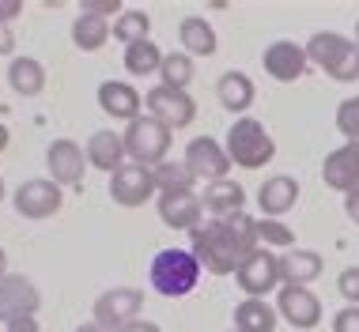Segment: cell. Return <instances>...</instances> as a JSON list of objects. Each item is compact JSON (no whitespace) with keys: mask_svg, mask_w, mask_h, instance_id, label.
<instances>
[{"mask_svg":"<svg viewBox=\"0 0 359 332\" xmlns=\"http://www.w3.org/2000/svg\"><path fill=\"white\" fill-rule=\"evenodd\" d=\"M151 287L163 298H182L197 287L201 279V261L193 257V249H163L151 261Z\"/></svg>","mask_w":359,"mask_h":332,"instance_id":"3957f363","label":"cell"},{"mask_svg":"<svg viewBox=\"0 0 359 332\" xmlns=\"http://www.w3.org/2000/svg\"><path fill=\"white\" fill-rule=\"evenodd\" d=\"M8 50H12V34H8L4 27H0V53H8Z\"/></svg>","mask_w":359,"mask_h":332,"instance_id":"60d3db41","label":"cell"},{"mask_svg":"<svg viewBox=\"0 0 359 332\" xmlns=\"http://www.w3.org/2000/svg\"><path fill=\"white\" fill-rule=\"evenodd\" d=\"M155 185H159V193H193L197 174L186 166V159H182V162L167 159L163 166H155Z\"/></svg>","mask_w":359,"mask_h":332,"instance_id":"f1b7e54d","label":"cell"},{"mask_svg":"<svg viewBox=\"0 0 359 332\" xmlns=\"http://www.w3.org/2000/svg\"><path fill=\"white\" fill-rule=\"evenodd\" d=\"M159 219L170 230H197L205 219V204L197 193H159Z\"/></svg>","mask_w":359,"mask_h":332,"instance_id":"e0dca14e","label":"cell"},{"mask_svg":"<svg viewBox=\"0 0 359 332\" xmlns=\"http://www.w3.org/2000/svg\"><path fill=\"white\" fill-rule=\"evenodd\" d=\"M333 332H359V306H344L333 317Z\"/></svg>","mask_w":359,"mask_h":332,"instance_id":"d590c367","label":"cell"},{"mask_svg":"<svg viewBox=\"0 0 359 332\" xmlns=\"http://www.w3.org/2000/svg\"><path fill=\"white\" fill-rule=\"evenodd\" d=\"M8 83H12L15 95L34 99V95H42V87H46V68L38 64L34 57H15V61L8 64Z\"/></svg>","mask_w":359,"mask_h":332,"instance_id":"cb8c5ba5","label":"cell"},{"mask_svg":"<svg viewBox=\"0 0 359 332\" xmlns=\"http://www.w3.org/2000/svg\"><path fill=\"white\" fill-rule=\"evenodd\" d=\"M4 276H8V253L0 249V279H4Z\"/></svg>","mask_w":359,"mask_h":332,"instance_id":"b9f144b4","label":"cell"},{"mask_svg":"<svg viewBox=\"0 0 359 332\" xmlns=\"http://www.w3.org/2000/svg\"><path fill=\"white\" fill-rule=\"evenodd\" d=\"M87 166H95V170H106V174H118L125 159H129V151H125V136H118L114 129H99L91 132V140H87Z\"/></svg>","mask_w":359,"mask_h":332,"instance_id":"d6986e66","label":"cell"},{"mask_svg":"<svg viewBox=\"0 0 359 332\" xmlns=\"http://www.w3.org/2000/svg\"><path fill=\"white\" fill-rule=\"evenodd\" d=\"M46 166H50L57 185H72L83 189V170H87V151L76 140H53L46 151Z\"/></svg>","mask_w":359,"mask_h":332,"instance_id":"5bb4252c","label":"cell"},{"mask_svg":"<svg viewBox=\"0 0 359 332\" xmlns=\"http://www.w3.org/2000/svg\"><path fill=\"white\" fill-rule=\"evenodd\" d=\"M276 306L265 298H246L235 306V332H276Z\"/></svg>","mask_w":359,"mask_h":332,"instance_id":"603a6c76","label":"cell"},{"mask_svg":"<svg viewBox=\"0 0 359 332\" xmlns=\"http://www.w3.org/2000/svg\"><path fill=\"white\" fill-rule=\"evenodd\" d=\"M201 204L212 212V216H227V212H242V204H246V189H242L238 181H212L205 185V197Z\"/></svg>","mask_w":359,"mask_h":332,"instance_id":"484cf974","label":"cell"},{"mask_svg":"<svg viewBox=\"0 0 359 332\" xmlns=\"http://www.w3.org/2000/svg\"><path fill=\"white\" fill-rule=\"evenodd\" d=\"M295 200H299V181L287 178V174L269 178L257 193V204H261V212H265V219H280L284 212L295 208Z\"/></svg>","mask_w":359,"mask_h":332,"instance_id":"44dd1931","label":"cell"},{"mask_svg":"<svg viewBox=\"0 0 359 332\" xmlns=\"http://www.w3.org/2000/svg\"><path fill=\"white\" fill-rule=\"evenodd\" d=\"M322 178H325L329 189H337V193L359 189V140H348L344 148H337L333 155H325Z\"/></svg>","mask_w":359,"mask_h":332,"instance_id":"2e32d148","label":"cell"},{"mask_svg":"<svg viewBox=\"0 0 359 332\" xmlns=\"http://www.w3.org/2000/svg\"><path fill=\"white\" fill-rule=\"evenodd\" d=\"M306 57H310V64H318L329 80H337V83H355L359 80V46L348 34L318 31L306 42Z\"/></svg>","mask_w":359,"mask_h":332,"instance_id":"7a4b0ae2","label":"cell"},{"mask_svg":"<svg viewBox=\"0 0 359 332\" xmlns=\"http://www.w3.org/2000/svg\"><path fill=\"white\" fill-rule=\"evenodd\" d=\"M144 106H148V117H155L159 125H167V129H186L193 125V117H197V102H193V95L186 91H174V87H151L148 95H144Z\"/></svg>","mask_w":359,"mask_h":332,"instance_id":"52a82bcc","label":"cell"},{"mask_svg":"<svg viewBox=\"0 0 359 332\" xmlns=\"http://www.w3.org/2000/svg\"><path fill=\"white\" fill-rule=\"evenodd\" d=\"M254 234H257V246L261 249H269V246H284V253L295 249V230L284 227L280 219H257Z\"/></svg>","mask_w":359,"mask_h":332,"instance_id":"1f68e13d","label":"cell"},{"mask_svg":"<svg viewBox=\"0 0 359 332\" xmlns=\"http://www.w3.org/2000/svg\"><path fill=\"white\" fill-rule=\"evenodd\" d=\"M121 332H163L155 321H133V325H125Z\"/></svg>","mask_w":359,"mask_h":332,"instance_id":"f35d334b","label":"cell"},{"mask_svg":"<svg viewBox=\"0 0 359 332\" xmlns=\"http://www.w3.org/2000/svg\"><path fill=\"white\" fill-rule=\"evenodd\" d=\"M110 34H114V31H110V23H106L102 15H87V12H80V19L72 23V42H76V50H83V53L102 50Z\"/></svg>","mask_w":359,"mask_h":332,"instance_id":"4316f807","label":"cell"},{"mask_svg":"<svg viewBox=\"0 0 359 332\" xmlns=\"http://www.w3.org/2000/svg\"><path fill=\"white\" fill-rule=\"evenodd\" d=\"M163 87H174V91H186L189 80H193V57L189 53H167L163 57Z\"/></svg>","mask_w":359,"mask_h":332,"instance_id":"4dcf8cb0","label":"cell"},{"mask_svg":"<svg viewBox=\"0 0 359 332\" xmlns=\"http://www.w3.org/2000/svg\"><path fill=\"white\" fill-rule=\"evenodd\" d=\"M8 332H42V328H38L34 317H27V321H15V325H8Z\"/></svg>","mask_w":359,"mask_h":332,"instance_id":"ab89813d","label":"cell"},{"mask_svg":"<svg viewBox=\"0 0 359 332\" xmlns=\"http://www.w3.org/2000/svg\"><path fill=\"white\" fill-rule=\"evenodd\" d=\"M83 12L87 15H102V19H118L125 8H121V0H83Z\"/></svg>","mask_w":359,"mask_h":332,"instance_id":"e575fe53","label":"cell"},{"mask_svg":"<svg viewBox=\"0 0 359 332\" xmlns=\"http://www.w3.org/2000/svg\"><path fill=\"white\" fill-rule=\"evenodd\" d=\"M125 151H129V159L137 166H155L167 162V151H170V129L167 125H159L155 117H137V121H129V129H125Z\"/></svg>","mask_w":359,"mask_h":332,"instance_id":"5b68a950","label":"cell"},{"mask_svg":"<svg viewBox=\"0 0 359 332\" xmlns=\"http://www.w3.org/2000/svg\"><path fill=\"white\" fill-rule=\"evenodd\" d=\"M355 46H359V23H355Z\"/></svg>","mask_w":359,"mask_h":332,"instance_id":"bcb514c9","label":"cell"},{"mask_svg":"<svg viewBox=\"0 0 359 332\" xmlns=\"http://www.w3.org/2000/svg\"><path fill=\"white\" fill-rule=\"evenodd\" d=\"M151 31V19L148 12H140V8H125V12L114 19V38L125 46H133V42H144Z\"/></svg>","mask_w":359,"mask_h":332,"instance_id":"f546056e","label":"cell"},{"mask_svg":"<svg viewBox=\"0 0 359 332\" xmlns=\"http://www.w3.org/2000/svg\"><path fill=\"white\" fill-rule=\"evenodd\" d=\"M140 306H144V295L137 287H114V291H102L95 298V325H102L106 332H121L125 325L140 321Z\"/></svg>","mask_w":359,"mask_h":332,"instance_id":"8992f818","label":"cell"},{"mask_svg":"<svg viewBox=\"0 0 359 332\" xmlns=\"http://www.w3.org/2000/svg\"><path fill=\"white\" fill-rule=\"evenodd\" d=\"M261 64H265V72L273 76V80H280V83H295V80H303V76L310 72L306 46L287 42V38H280V42L269 46L265 57H261Z\"/></svg>","mask_w":359,"mask_h":332,"instance_id":"4fadbf2b","label":"cell"},{"mask_svg":"<svg viewBox=\"0 0 359 332\" xmlns=\"http://www.w3.org/2000/svg\"><path fill=\"white\" fill-rule=\"evenodd\" d=\"M0 200H4V178H0Z\"/></svg>","mask_w":359,"mask_h":332,"instance_id":"f6af8a7d","label":"cell"},{"mask_svg":"<svg viewBox=\"0 0 359 332\" xmlns=\"http://www.w3.org/2000/svg\"><path fill=\"white\" fill-rule=\"evenodd\" d=\"M223 148H227L231 162L242 166V170H261L265 162L276 159V144H273V136L265 132V125H261L257 117H238V121L231 125Z\"/></svg>","mask_w":359,"mask_h":332,"instance_id":"277c9868","label":"cell"},{"mask_svg":"<svg viewBox=\"0 0 359 332\" xmlns=\"http://www.w3.org/2000/svg\"><path fill=\"white\" fill-rule=\"evenodd\" d=\"M99 106H102L106 117H118V121H137V117H140V91L133 83L106 80L99 87Z\"/></svg>","mask_w":359,"mask_h":332,"instance_id":"ffe728a7","label":"cell"},{"mask_svg":"<svg viewBox=\"0 0 359 332\" xmlns=\"http://www.w3.org/2000/svg\"><path fill=\"white\" fill-rule=\"evenodd\" d=\"M4 148H8V129L0 125V151H4Z\"/></svg>","mask_w":359,"mask_h":332,"instance_id":"ee69618b","label":"cell"},{"mask_svg":"<svg viewBox=\"0 0 359 332\" xmlns=\"http://www.w3.org/2000/svg\"><path fill=\"white\" fill-rule=\"evenodd\" d=\"M178 38H182V46H186L189 57H212V53H216V31H212V23H208V19H201V15H186V19H182Z\"/></svg>","mask_w":359,"mask_h":332,"instance_id":"d4e9b609","label":"cell"},{"mask_svg":"<svg viewBox=\"0 0 359 332\" xmlns=\"http://www.w3.org/2000/svg\"><path fill=\"white\" fill-rule=\"evenodd\" d=\"M186 166L193 174H197V181H223L231 170V155L223 148L219 140H212V136H197V140H189L186 148Z\"/></svg>","mask_w":359,"mask_h":332,"instance_id":"30bf717a","label":"cell"},{"mask_svg":"<svg viewBox=\"0 0 359 332\" xmlns=\"http://www.w3.org/2000/svg\"><path fill=\"white\" fill-rule=\"evenodd\" d=\"M337 129L344 132V140H359V95L337 106Z\"/></svg>","mask_w":359,"mask_h":332,"instance_id":"d6a6232c","label":"cell"},{"mask_svg":"<svg viewBox=\"0 0 359 332\" xmlns=\"http://www.w3.org/2000/svg\"><path fill=\"white\" fill-rule=\"evenodd\" d=\"M246 212H227V216L201 219L197 230H189L193 238V257L201 261V268L212 276H231L242 268V261L257 249V234Z\"/></svg>","mask_w":359,"mask_h":332,"instance_id":"6da1fadb","label":"cell"},{"mask_svg":"<svg viewBox=\"0 0 359 332\" xmlns=\"http://www.w3.org/2000/svg\"><path fill=\"white\" fill-rule=\"evenodd\" d=\"M337 287H341L348 306H359V268H344L341 279H337Z\"/></svg>","mask_w":359,"mask_h":332,"instance_id":"836d02e7","label":"cell"},{"mask_svg":"<svg viewBox=\"0 0 359 332\" xmlns=\"http://www.w3.org/2000/svg\"><path fill=\"white\" fill-rule=\"evenodd\" d=\"M235 279H238V287L246 291L250 298H265L269 291H276V287H284V279H280V257L273 249H254L246 261H242V268L235 272Z\"/></svg>","mask_w":359,"mask_h":332,"instance_id":"ba28073f","label":"cell"},{"mask_svg":"<svg viewBox=\"0 0 359 332\" xmlns=\"http://www.w3.org/2000/svg\"><path fill=\"white\" fill-rule=\"evenodd\" d=\"M276 314L287 321L291 328H314L322 321V302L310 287H280L276 295Z\"/></svg>","mask_w":359,"mask_h":332,"instance_id":"9a60e30c","label":"cell"},{"mask_svg":"<svg viewBox=\"0 0 359 332\" xmlns=\"http://www.w3.org/2000/svg\"><path fill=\"white\" fill-rule=\"evenodd\" d=\"M42 298H38V287L23 276H4L0 279V321L4 325H15V321H27L38 314Z\"/></svg>","mask_w":359,"mask_h":332,"instance_id":"8fae6325","label":"cell"},{"mask_svg":"<svg viewBox=\"0 0 359 332\" xmlns=\"http://www.w3.org/2000/svg\"><path fill=\"white\" fill-rule=\"evenodd\" d=\"M155 193H159V185H155V170H148V166L125 162L118 174H110V200L121 208H140Z\"/></svg>","mask_w":359,"mask_h":332,"instance_id":"9c48e42d","label":"cell"},{"mask_svg":"<svg viewBox=\"0 0 359 332\" xmlns=\"http://www.w3.org/2000/svg\"><path fill=\"white\" fill-rule=\"evenodd\" d=\"M12 204L23 219H50L53 212L61 208V185L46 181V178H31L15 189Z\"/></svg>","mask_w":359,"mask_h":332,"instance_id":"7c38bea8","label":"cell"},{"mask_svg":"<svg viewBox=\"0 0 359 332\" xmlns=\"http://www.w3.org/2000/svg\"><path fill=\"white\" fill-rule=\"evenodd\" d=\"M163 57H167V53H163L151 38L133 42V46H125V72H129V76H151V72H159V68H163Z\"/></svg>","mask_w":359,"mask_h":332,"instance_id":"83f0119b","label":"cell"},{"mask_svg":"<svg viewBox=\"0 0 359 332\" xmlns=\"http://www.w3.org/2000/svg\"><path fill=\"white\" fill-rule=\"evenodd\" d=\"M322 268H325V261L314 249L295 246V249L280 253V279H284V287H310L322 276Z\"/></svg>","mask_w":359,"mask_h":332,"instance_id":"ac0fdd59","label":"cell"},{"mask_svg":"<svg viewBox=\"0 0 359 332\" xmlns=\"http://www.w3.org/2000/svg\"><path fill=\"white\" fill-rule=\"evenodd\" d=\"M19 12H23V0H0V27L12 23Z\"/></svg>","mask_w":359,"mask_h":332,"instance_id":"8d00e7d4","label":"cell"},{"mask_svg":"<svg viewBox=\"0 0 359 332\" xmlns=\"http://www.w3.org/2000/svg\"><path fill=\"white\" fill-rule=\"evenodd\" d=\"M216 95L231 113H246L250 106H254L257 91H254V80H250L246 72H223L219 83H216Z\"/></svg>","mask_w":359,"mask_h":332,"instance_id":"7402d4cb","label":"cell"},{"mask_svg":"<svg viewBox=\"0 0 359 332\" xmlns=\"http://www.w3.org/2000/svg\"><path fill=\"white\" fill-rule=\"evenodd\" d=\"M344 212H348V219L359 227V189H352V193H344Z\"/></svg>","mask_w":359,"mask_h":332,"instance_id":"74e56055","label":"cell"},{"mask_svg":"<svg viewBox=\"0 0 359 332\" xmlns=\"http://www.w3.org/2000/svg\"><path fill=\"white\" fill-rule=\"evenodd\" d=\"M76 332H106V328H102V325H95V321H91V325H80Z\"/></svg>","mask_w":359,"mask_h":332,"instance_id":"7bdbcfd3","label":"cell"}]
</instances>
